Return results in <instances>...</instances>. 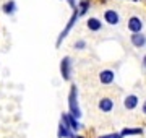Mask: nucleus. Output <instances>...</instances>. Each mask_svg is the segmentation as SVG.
Instances as JSON below:
<instances>
[{
	"mask_svg": "<svg viewBox=\"0 0 146 138\" xmlns=\"http://www.w3.org/2000/svg\"><path fill=\"white\" fill-rule=\"evenodd\" d=\"M60 120L67 123L68 128H70V130H72L73 133H76V132L80 130V128H81V123H80L73 115H70L68 112H62V115H60Z\"/></svg>",
	"mask_w": 146,
	"mask_h": 138,
	"instance_id": "20e7f679",
	"label": "nucleus"
},
{
	"mask_svg": "<svg viewBox=\"0 0 146 138\" xmlns=\"http://www.w3.org/2000/svg\"><path fill=\"white\" fill-rule=\"evenodd\" d=\"M89 8V2L88 0H81L78 3V7H76V10H78V15L80 16H83L84 13H86V10Z\"/></svg>",
	"mask_w": 146,
	"mask_h": 138,
	"instance_id": "2eb2a0df",
	"label": "nucleus"
},
{
	"mask_svg": "<svg viewBox=\"0 0 146 138\" xmlns=\"http://www.w3.org/2000/svg\"><path fill=\"white\" fill-rule=\"evenodd\" d=\"M86 28H88L89 31H101V28H102V23H101V20H98V18H94V16H91V18H88L86 20Z\"/></svg>",
	"mask_w": 146,
	"mask_h": 138,
	"instance_id": "f8f14e48",
	"label": "nucleus"
},
{
	"mask_svg": "<svg viewBox=\"0 0 146 138\" xmlns=\"http://www.w3.org/2000/svg\"><path fill=\"white\" fill-rule=\"evenodd\" d=\"M84 47H86V41H83V39H80V41L75 42V49L76 50H83Z\"/></svg>",
	"mask_w": 146,
	"mask_h": 138,
	"instance_id": "f3484780",
	"label": "nucleus"
},
{
	"mask_svg": "<svg viewBox=\"0 0 146 138\" xmlns=\"http://www.w3.org/2000/svg\"><path fill=\"white\" fill-rule=\"evenodd\" d=\"M68 2V5L72 7L73 10H76V7H78V3H76V0H67Z\"/></svg>",
	"mask_w": 146,
	"mask_h": 138,
	"instance_id": "a211bd4d",
	"label": "nucleus"
},
{
	"mask_svg": "<svg viewBox=\"0 0 146 138\" xmlns=\"http://www.w3.org/2000/svg\"><path fill=\"white\" fill-rule=\"evenodd\" d=\"M115 80V73L112 70H102L99 73V81L102 85H110V83H114Z\"/></svg>",
	"mask_w": 146,
	"mask_h": 138,
	"instance_id": "9b49d317",
	"label": "nucleus"
},
{
	"mask_svg": "<svg viewBox=\"0 0 146 138\" xmlns=\"http://www.w3.org/2000/svg\"><path fill=\"white\" fill-rule=\"evenodd\" d=\"M57 138H76V135L68 128V125L65 122H58V128H57Z\"/></svg>",
	"mask_w": 146,
	"mask_h": 138,
	"instance_id": "423d86ee",
	"label": "nucleus"
},
{
	"mask_svg": "<svg viewBox=\"0 0 146 138\" xmlns=\"http://www.w3.org/2000/svg\"><path fill=\"white\" fill-rule=\"evenodd\" d=\"M104 20H106V23L115 26V25H119V21H120V15L115 10H106L104 11Z\"/></svg>",
	"mask_w": 146,
	"mask_h": 138,
	"instance_id": "9d476101",
	"label": "nucleus"
},
{
	"mask_svg": "<svg viewBox=\"0 0 146 138\" xmlns=\"http://www.w3.org/2000/svg\"><path fill=\"white\" fill-rule=\"evenodd\" d=\"M99 138H123L120 135V132H115V133H106V135H99Z\"/></svg>",
	"mask_w": 146,
	"mask_h": 138,
	"instance_id": "dca6fc26",
	"label": "nucleus"
},
{
	"mask_svg": "<svg viewBox=\"0 0 146 138\" xmlns=\"http://www.w3.org/2000/svg\"><path fill=\"white\" fill-rule=\"evenodd\" d=\"M140 104V99H138V96L136 94H128L125 96V99H123V107H125L127 111H133L136 109Z\"/></svg>",
	"mask_w": 146,
	"mask_h": 138,
	"instance_id": "6e6552de",
	"label": "nucleus"
},
{
	"mask_svg": "<svg viewBox=\"0 0 146 138\" xmlns=\"http://www.w3.org/2000/svg\"><path fill=\"white\" fill-rule=\"evenodd\" d=\"M2 10H3L5 15H13V13L16 11V2H15V0H8L7 3H3Z\"/></svg>",
	"mask_w": 146,
	"mask_h": 138,
	"instance_id": "ddd939ff",
	"label": "nucleus"
},
{
	"mask_svg": "<svg viewBox=\"0 0 146 138\" xmlns=\"http://www.w3.org/2000/svg\"><path fill=\"white\" fill-rule=\"evenodd\" d=\"M68 109H70V115H73L76 120H80L81 117V109L78 106V88L76 85H72L70 93H68Z\"/></svg>",
	"mask_w": 146,
	"mask_h": 138,
	"instance_id": "f257e3e1",
	"label": "nucleus"
},
{
	"mask_svg": "<svg viewBox=\"0 0 146 138\" xmlns=\"http://www.w3.org/2000/svg\"><path fill=\"white\" fill-rule=\"evenodd\" d=\"M143 133V128H140V127H136V128H123L122 132H120V135L125 138V137H131V135H141Z\"/></svg>",
	"mask_w": 146,
	"mask_h": 138,
	"instance_id": "4468645a",
	"label": "nucleus"
},
{
	"mask_svg": "<svg viewBox=\"0 0 146 138\" xmlns=\"http://www.w3.org/2000/svg\"><path fill=\"white\" fill-rule=\"evenodd\" d=\"M72 70H73L72 58L68 57V55H65L60 60V73H62V78L65 81H70V78H72Z\"/></svg>",
	"mask_w": 146,
	"mask_h": 138,
	"instance_id": "7ed1b4c3",
	"label": "nucleus"
},
{
	"mask_svg": "<svg viewBox=\"0 0 146 138\" xmlns=\"http://www.w3.org/2000/svg\"><path fill=\"white\" fill-rule=\"evenodd\" d=\"M98 107H99L101 112L109 114V112L114 111V101H112L110 98H102V99L99 101V104H98Z\"/></svg>",
	"mask_w": 146,
	"mask_h": 138,
	"instance_id": "1a4fd4ad",
	"label": "nucleus"
},
{
	"mask_svg": "<svg viewBox=\"0 0 146 138\" xmlns=\"http://www.w3.org/2000/svg\"><path fill=\"white\" fill-rule=\"evenodd\" d=\"M80 18V15H78V10H73V15H72V18H70V21L67 23V26L62 29V33L58 34V37H57V42H55V46L57 47H60V44H62V41L65 39V37L70 34V31H72V28L75 26V23H76V20Z\"/></svg>",
	"mask_w": 146,
	"mask_h": 138,
	"instance_id": "f03ea898",
	"label": "nucleus"
},
{
	"mask_svg": "<svg viewBox=\"0 0 146 138\" xmlns=\"http://www.w3.org/2000/svg\"><path fill=\"white\" fill-rule=\"evenodd\" d=\"M141 62H143V67H145V68H146V55H145V57H143V60H141Z\"/></svg>",
	"mask_w": 146,
	"mask_h": 138,
	"instance_id": "aec40b11",
	"label": "nucleus"
},
{
	"mask_svg": "<svg viewBox=\"0 0 146 138\" xmlns=\"http://www.w3.org/2000/svg\"><path fill=\"white\" fill-rule=\"evenodd\" d=\"M127 28L131 31V34L141 33V29H143V20H141L140 16H130L128 21H127Z\"/></svg>",
	"mask_w": 146,
	"mask_h": 138,
	"instance_id": "39448f33",
	"label": "nucleus"
},
{
	"mask_svg": "<svg viewBox=\"0 0 146 138\" xmlns=\"http://www.w3.org/2000/svg\"><path fill=\"white\" fill-rule=\"evenodd\" d=\"M141 112L146 115V99H145V102H143V106H141Z\"/></svg>",
	"mask_w": 146,
	"mask_h": 138,
	"instance_id": "6ab92c4d",
	"label": "nucleus"
},
{
	"mask_svg": "<svg viewBox=\"0 0 146 138\" xmlns=\"http://www.w3.org/2000/svg\"><path fill=\"white\" fill-rule=\"evenodd\" d=\"M130 42L133 47L136 49H141L146 46V36L143 34V33H136V34H131L130 36Z\"/></svg>",
	"mask_w": 146,
	"mask_h": 138,
	"instance_id": "0eeeda50",
	"label": "nucleus"
},
{
	"mask_svg": "<svg viewBox=\"0 0 146 138\" xmlns=\"http://www.w3.org/2000/svg\"><path fill=\"white\" fill-rule=\"evenodd\" d=\"M76 138H84V137H81V135H76Z\"/></svg>",
	"mask_w": 146,
	"mask_h": 138,
	"instance_id": "412c9836",
	"label": "nucleus"
}]
</instances>
